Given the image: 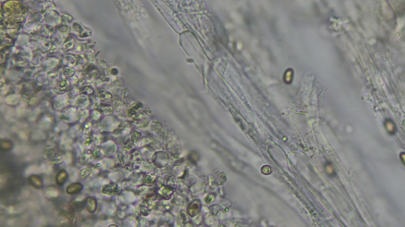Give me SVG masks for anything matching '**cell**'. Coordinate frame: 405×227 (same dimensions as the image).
Listing matches in <instances>:
<instances>
[{"instance_id": "8992f818", "label": "cell", "mask_w": 405, "mask_h": 227, "mask_svg": "<svg viewBox=\"0 0 405 227\" xmlns=\"http://www.w3.org/2000/svg\"><path fill=\"white\" fill-rule=\"evenodd\" d=\"M116 191H117V187H116V185H109L104 188L103 192L106 194L112 195V194L116 193Z\"/></svg>"}, {"instance_id": "3957f363", "label": "cell", "mask_w": 405, "mask_h": 227, "mask_svg": "<svg viewBox=\"0 0 405 227\" xmlns=\"http://www.w3.org/2000/svg\"><path fill=\"white\" fill-rule=\"evenodd\" d=\"M30 184L34 186L35 188H41L42 186V181L39 177L37 176H31L29 178Z\"/></svg>"}, {"instance_id": "7a4b0ae2", "label": "cell", "mask_w": 405, "mask_h": 227, "mask_svg": "<svg viewBox=\"0 0 405 227\" xmlns=\"http://www.w3.org/2000/svg\"><path fill=\"white\" fill-rule=\"evenodd\" d=\"M67 178V174L65 170H60L57 174L56 181L59 185H61L64 183Z\"/></svg>"}, {"instance_id": "277c9868", "label": "cell", "mask_w": 405, "mask_h": 227, "mask_svg": "<svg viewBox=\"0 0 405 227\" xmlns=\"http://www.w3.org/2000/svg\"><path fill=\"white\" fill-rule=\"evenodd\" d=\"M199 208H200V206L197 202H194L193 204H191L189 208V212L190 215L194 216V215H197L198 212L199 211Z\"/></svg>"}, {"instance_id": "6da1fadb", "label": "cell", "mask_w": 405, "mask_h": 227, "mask_svg": "<svg viewBox=\"0 0 405 227\" xmlns=\"http://www.w3.org/2000/svg\"><path fill=\"white\" fill-rule=\"evenodd\" d=\"M82 189V185L80 183H73L69 185L67 188V192L68 194H76L79 192Z\"/></svg>"}, {"instance_id": "52a82bcc", "label": "cell", "mask_w": 405, "mask_h": 227, "mask_svg": "<svg viewBox=\"0 0 405 227\" xmlns=\"http://www.w3.org/2000/svg\"><path fill=\"white\" fill-rule=\"evenodd\" d=\"M12 146V143L10 142L9 141H2V143H1V149L3 151L11 149Z\"/></svg>"}, {"instance_id": "5b68a950", "label": "cell", "mask_w": 405, "mask_h": 227, "mask_svg": "<svg viewBox=\"0 0 405 227\" xmlns=\"http://www.w3.org/2000/svg\"><path fill=\"white\" fill-rule=\"evenodd\" d=\"M87 206H88V211L90 212H93L97 208V203H96L95 199L93 198H89L87 200Z\"/></svg>"}]
</instances>
